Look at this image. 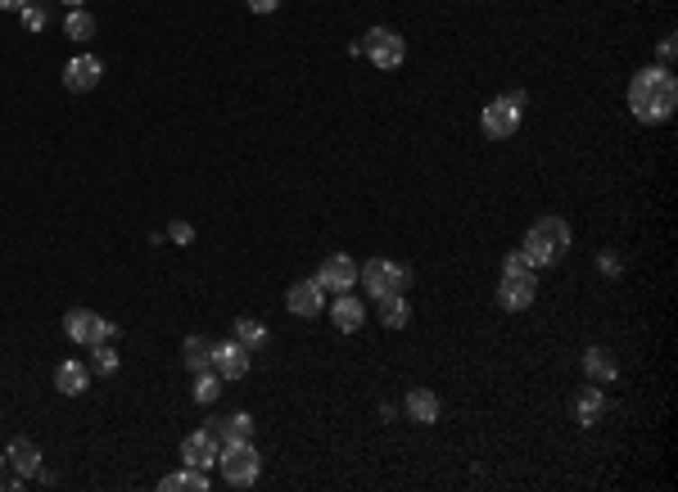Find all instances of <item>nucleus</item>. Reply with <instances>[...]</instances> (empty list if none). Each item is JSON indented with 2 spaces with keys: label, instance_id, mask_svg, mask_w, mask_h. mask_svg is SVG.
I'll return each instance as SVG.
<instances>
[{
  "label": "nucleus",
  "instance_id": "f257e3e1",
  "mask_svg": "<svg viewBox=\"0 0 678 492\" xmlns=\"http://www.w3.org/2000/svg\"><path fill=\"white\" fill-rule=\"evenodd\" d=\"M628 109H633V118L637 123H646V127H655V123H664L673 109H678V82H673V73L669 68H642L633 82H628Z\"/></svg>",
  "mask_w": 678,
  "mask_h": 492
},
{
  "label": "nucleus",
  "instance_id": "f03ea898",
  "mask_svg": "<svg viewBox=\"0 0 678 492\" xmlns=\"http://www.w3.org/2000/svg\"><path fill=\"white\" fill-rule=\"evenodd\" d=\"M570 253V226L561 217H538L525 235V258L534 267H556Z\"/></svg>",
  "mask_w": 678,
  "mask_h": 492
},
{
  "label": "nucleus",
  "instance_id": "7ed1b4c3",
  "mask_svg": "<svg viewBox=\"0 0 678 492\" xmlns=\"http://www.w3.org/2000/svg\"><path fill=\"white\" fill-rule=\"evenodd\" d=\"M358 280H362V289H367L371 298H380V294H403V289L412 285V271L399 267V262L371 258L367 267H358Z\"/></svg>",
  "mask_w": 678,
  "mask_h": 492
},
{
  "label": "nucleus",
  "instance_id": "20e7f679",
  "mask_svg": "<svg viewBox=\"0 0 678 492\" xmlns=\"http://www.w3.org/2000/svg\"><path fill=\"white\" fill-rule=\"evenodd\" d=\"M217 460H222L226 483H235V487H249V483L258 478V469H262V460H258L253 442H226V447L217 451Z\"/></svg>",
  "mask_w": 678,
  "mask_h": 492
},
{
  "label": "nucleus",
  "instance_id": "39448f33",
  "mask_svg": "<svg viewBox=\"0 0 678 492\" xmlns=\"http://www.w3.org/2000/svg\"><path fill=\"white\" fill-rule=\"evenodd\" d=\"M64 334L73 339V343H114V334H118V325H109L105 316H96V312H87V307H73L69 316H64Z\"/></svg>",
  "mask_w": 678,
  "mask_h": 492
},
{
  "label": "nucleus",
  "instance_id": "423d86ee",
  "mask_svg": "<svg viewBox=\"0 0 678 492\" xmlns=\"http://www.w3.org/2000/svg\"><path fill=\"white\" fill-rule=\"evenodd\" d=\"M362 50H367V59H371L376 68H399V64L408 59V41H403L394 28H371L367 41H362Z\"/></svg>",
  "mask_w": 678,
  "mask_h": 492
},
{
  "label": "nucleus",
  "instance_id": "0eeeda50",
  "mask_svg": "<svg viewBox=\"0 0 678 492\" xmlns=\"http://www.w3.org/2000/svg\"><path fill=\"white\" fill-rule=\"evenodd\" d=\"M534 294H538V276H534V267H529V271H502L498 303H502L507 312H525V307L534 303Z\"/></svg>",
  "mask_w": 678,
  "mask_h": 492
},
{
  "label": "nucleus",
  "instance_id": "6e6552de",
  "mask_svg": "<svg viewBox=\"0 0 678 492\" xmlns=\"http://www.w3.org/2000/svg\"><path fill=\"white\" fill-rule=\"evenodd\" d=\"M321 289H334V294H349L353 285H358V262L349 258V253H330L321 267H316V276H312Z\"/></svg>",
  "mask_w": 678,
  "mask_h": 492
},
{
  "label": "nucleus",
  "instance_id": "1a4fd4ad",
  "mask_svg": "<svg viewBox=\"0 0 678 492\" xmlns=\"http://www.w3.org/2000/svg\"><path fill=\"white\" fill-rule=\"evenodd\" d=\"M480 127H484V136L489 141H507V136H516V127H520V109L502 96V100H493V105H484V114H480Z\"/></svg>",
  "mask_w": 678,
  "mask_h": 492
},
{
  "label": "nucleus",
  "instance_id": "9d476101",
  "mask_svg": "<svg viewBox=\"0 0 678 492\" xmlns=\"http://www.w3.org/2000/svg\"><path fill=\"white\" fill-rule=\"evenodd\" d=\"M100 77H105V64H100L96 55H78V59H69V68H64V87H69L73 96L96 91Z\"/></svg>",
  "mask_w": 678,
  "mask_h": 492
},
{
  "label": "nucleus",
  "instance_id": "9b49d317",
  "mask_svg": "<svg viewBox=\"0 0 678 492\" xmlns=\"http://www.w3.org/2000/svg\"><path fill=\"white\" fill-rule=\"evenodd\" d=\"M285 307H289L294 316L312 321V316H321V307H325V289H321L316 280H298V285H289V294H285Z\"/></svg>",
  "mask_w": 678,
  "mask_h": 492
},
{
  "label": "nucleus",
  "instance_id": "f8f14e48",
  "mask_svg": "<svg viewBox=\"0 0 678 492\" xmlns=\"http://www.w3.org/2000/svg\"><path fill=\"white\" fill-rule=\"evenodd\" d=\"M204 429L217 438V447H226V442H249V438H253V415H249V411H235V415H226V420H208Z\"/></svg>",
  "mask_w": 678,
  "mask_h": 492
},
{
  "label": "nucleus",
  "instance_id": "ddd939ff",
  "mask_svg": "<svg viewBox=\"0 0 678 492\" xmlns=\"http://www.w3.org/2000/svg\"><path fill=\"white\" fill-rule=\"evenodd\" d=\"M217 438L208 433V429H199V433H190L186 442H181V460L190 465V469H208V465H217Z\"/></svg>",
  "mask_w": 678,
  "mask_h": 492
},
{
  "label": "nucleus",
  "instance_id": "4468645a",
  "mask_svg": "<svg viewBox=\"0 0 678 492\" xmlns=\"http://www.w3.org/2000/svg\"><path fill=\"white\" fill-rule=\"evenodd\" d=\"M362 321H367V307H362V298H353V294H339V298L330 303V325H334L339 334H353V330H362Z\"/></svg>",
  "mask_w": 678,
  "mask_h": 492
},
{
  "label": "nucleus",
  "instance_id": "2eb2a0df",
  "mask_svg": "<svg viewBox=\"0 0 678 492\" xmlns=\"http://www.w3.org/2000/svg\"><path fill=\"white\" fill-rule=\"evenodd\" d=\"M213 370L222 379H244L249 375V348L235 339V343H217V357H213Z\"/></svg>",
  "mask_w": 678,
  "mask_h": 492
},
{
  "label": "nucleus",
  "instance_id": "dca6fc26",
  "mask_svg": "<svg viewBox=\"0 0 678 492\" xmlns=\"http://www.w3.org/2000/svg\"><path fill=\"white\" fill-rule=\"evenodd\" d=\"M5 465H10L19 478H37V469H41V451H37V442L14 438V442H10V451H5Z\"/></svg>",
  "mask_w": 678,
  "mask_h": 492
},
{
  "label": "nucleus",
  "instance_id": "f3484780",
  "mask_svg": "<svg viewBox=\"0 0 678 492\" xmlns=\"http://www.w3.org/2000/svg\"><path fill=\"white\" fill-rule=\"evenodd\" d=\"M583 370H588L597 384H615V379H619V361H615V352L601 348V343L583 352Z\"/></svg>",
  "mask_w": 678,
  "mask_h": 492
},
{
  "label": "nucleus",
  "instance_id": "a211bd4d",
  "mask_svg": "<svg viewBox=\"0 0 678 492\" xmlns=\"http://www.w3.org/2000/svg\"><path fill=\"white\" fill-rule=\"evenodd\" d=\"M601 415H606V393H601L597 384H588V388H579V393H574V420L592 429V424H597Z\"/></svg>",
  "mask_w": 678,
  "mask_h": 492
},
{
  "label": "nucleus",
  "instance_id": "6ab92c4d",
  "mask_svg": "<svg viewBox=\"0 0 678 492\" xmlns=\"http://www.w3.org/2000/svg\"><path fill=\"white\" fill-rule=\"evenodd\" d=\"M213 357H217V343H213L208 334H190V339H186V370H190V375L213 370Z\"/></svg>",
  "mask_w": 678,
  "mask_h": 492
},
{
  "label": "nucleus",
  "instance_id": "aec40b11",
  "mask_svg": "<svg viewBox=\"0 0 678 492\" xmlns=\"http://www.w3.org/2000/svg\"><path fill=\"white\" fill-rule=\"evenodd\" d=\"M87 384H91V366H87V361H60V370H55V388H60V393L78 397Z\"/></svg>",
  "mask_w": 678,
  "mask_h": 492
},
{
  "label": "nucleus",
  "instance_id": "412c9836",
  "mask_svg": "<svg viewBox=\"0 0 678 492\" xmlns=\"http://www.w3.org/2000/svg\"><path fill=\"white\" fill-rule=\"evenodd\" d=\"M408 415H412L417 424H435V420H439V397H435V388H412V393H408Z\"/></svg>",
  "mask_w": 678,
  "mask_h": 492
},
{
  "label": "nucleus",
  "instance_id": "4be33fe9",
  "mask_svg": "<svg viewBox=\"0 0 678 492\" xmlns=\"http://www.w3.org/2000/svg\"><path fill=\"white\" fill-rule=\"evenodd\" d=\"M408 316H412V307H408L403 294H380V321H385L389 330H403Z\"/></svg>",
  "mask_w": 678,
  "mask_h": 492
},
{
  "label": "nucleus",
  "instance_id": "5701e85b",
  "mask_svg": "<svg viewBox=\"0 0 678 492\" xmlns=\"http://www.w3.org/2000/svg\"><path fill=\"white\" fill-rule=\"evenodd\" d=\"M159 487H163V492H181V487H186V492H208V478H204L199 469H190V465H186V469L168 474Z\"/></svg>",
  "mask_w": 678,
  "mask_h": 492
},
{
  "label": "nucleus",
  "instance_id": "b1692460",
  "mask_svg": "<svg viewBox=\"0 0 678 492\" xmlns=\"http://www.w3.org/2000/svg\"><path fill=\"white\" fill-rule=\"evenodd\" d=\"M64 37H73V41H91L96 37V19L78 5V10H69V19H64Z\"/></svg>",
  "mask_w": 678,
  "mask_h": 492
},
{
  "label": "nucleus",
  "instance_id": "393cba45",
  "mask_svg": "<svg viewBox=\"0 0 678 492\" xmlns=\"http://www.w3.org/2000/svg\"><path fill=\"white\" fill-rule=\"evenodd\" d=\"M235 339H240L244 348H262V343H267V325L253 321V316H240V321H235Z\"/></svg>",
  "mask_w": 678,
  "mask_h": 492
},
{
  "label": "nucleus",
  "instance_id": "a878e982",
  "mask_svg": "<svg viewBox=\"0 0 678 492\" xmlns=\"http://www.w3.org/2000/svg\"><path fill=\"white\" fill-rule=\"evenodd\" d=\"M217 397H222V375H217V370H204V375H195V402L213 406Z\"/></svg>",
  "mask_w": 678,
  "mask_h": 492
},
{
  "label": "nucleus",
  "instance_id": "bb28decb",
  "mask_svg": "<svg viewBox=\"0 0 678 492\" xmlns=\"http://www.w3.org/2000/svg\"><path fill=\"white\" fill-rule=\"evenodd\" d=\"M123 361H118V352L109 348V343H91V370L96 375H114Z\"/></svg>",
  "mask_w": 678,
  "mask_h": 492
},
{
  "label": "nucleus",
  "instance_id": "cd10ccee",
  "mask_svg": "<svg viewBox=\"0 0 678 492\" xmlns=\"http://www.w3.org/2000/svg\"><path fill=\"white\" fill-rule=\"evenodd\" d=\"M19 14H23V28H28V32H41V28L50 23V10H46V5H37V0H28V5H23Z\"/></svg>",
  "mask_w": 678,
  "mask_h": 492
},
{
  "label": "nucleus",
  "instance_id": "c85d7f7f",
  "mask_svg": "<svg viewBox=\"0 0 678 492\" xmlns=\"http://www.w3.org/2000/svg\"><path fill=\"white\" fill-rule=\"evenodd\" d=\"M168 235H172L177 244H190V240H195V226H190V222H172V226H168Z\"/></svg>",
  "mask_w": 678,
  "mask_h": 492
},
{
  "label": "nucleus",
  "instance_id": "c756f323",
  "mask_svg": "<svg viewBox=\"0 0 678 492\" xmlns=\"http://www.w3.org/2000/svg\"><path fill=\"white\" fill-rule=\"evenodd\" d=\"M534 262L525 258V249H516V253H507V262H502V271H529Z\"/></svg>",
  "mask_w": 678,
  "mask_h": 492
},
{
  "label": "nucleus",
  "instance_id": "7c9ffc66",
  "mask_svg": "<svg viewBox=\"0 0 678 492\" xmlns=\"http://www.w3.org/2000/svg\"><path fill=\"white\" fill-rule=\"evenodd\" d=\"M673 50H678V46H673V37H664V41H660V68H669Z\"/></svg>",
  "mask_w": 678,
  "mask_h": 492
},
{
  "label": "nucleus",
  "instance_id": "2f4dec72",
  "mask_svg": "<svg viewBox=\"0 0 678 492\" xmlns=\"http://www.w3.org/2000/svg\"><path fill=\"white\" fill-rule=\"evenodd\" d=\"M276 5H280V0H249V10H253V14H271Z\"/></svg>",
  "mask_w": 678,
  "mask_h": 492
},
{
  "label": "nucleus",
  "instance_id": "473e14b6",
  "mask_svg": "<svg viewBox=\"0 0 678 492\" xmlns=\"http://www.w3.org/2000/svg\"><path fill=\"white\" fill-rule=\"evenodd\" d=\"M28 0H0V10H23Z\"/></svg>",
  "mask_w": 678,
  "mask_h": 492
},
{
  "label": "nucleus",
  "instance_id": "72a5a7b5",
  "mask_svg": "<svg viewBox=\"0 0 678 492\" xmlns=\"http://www.w3.org/2000/svg\"><path fill=\"white\" fill-rule=\"evenodd\" d=\"M64 5H69V10H78V5H82V0H64Z\"/></svg>",
  "mask_w": 678,
  "mask_h": 492
}]
</instances>
